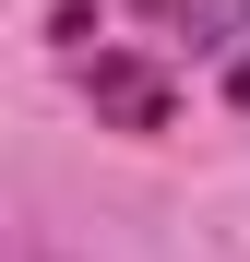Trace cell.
<instances>
[{
  "instance_id": "obj_1",
  "label": "cell",
  "mask_w": 250,
  "mask_h": 262,
  "mask_svg": "<svg viewBox=\"0 0 250 262\" xmlns=\"http://www.w3.org/2000/svg\"><path fill=\"white\" fill-rule=\"evenodd\" d=\"M83 96H96L107 119H131V131H167V83L143 60H83Z\"/></svg>"
}]
</instances>
